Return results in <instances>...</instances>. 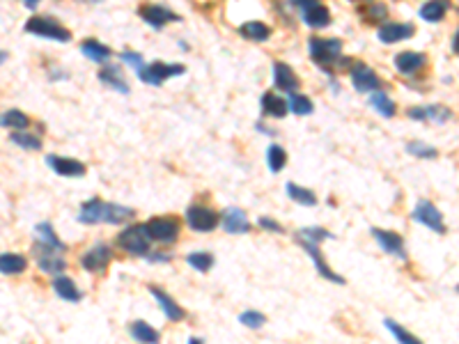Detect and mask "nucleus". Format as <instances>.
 Listing matches in <instances>:
<instances>
[{
  "label": "nucleus",
  "mask_w": 459,
  "mask_h": 344,
  "mask_svg": "<svg viewBox=\"0 0 459 344\" xmlns=\"http://www.w3.org/2000/svg\"><path fill=\"white\" fill-rule=\"evenodd\" d=\"M260 225H262L264 229H271V232H283L280 225L275 223V221H271V218H260Z\"/></svg>",
  "instance_id": "obj_43"
},
{
  "label": "nucleus",
  "mask_w": 459,
  "mask_h": 344,
  "mask_svg": "<svg viewBox=\"0 0 459 344\" xmlns=\"http://www.w3.org/2000/svg\"><path fill=\"white\" fill-rule=\"evenodd\" d=\"M80 51H83V56H88L90 60H95V62H106L110 58V48H106L104 44H99V41H95V39L83 41Z\"/></svg>",
  "instance_id": "obj_27"
},
{
  "label": "nucleus",
  "mask_w": 459,
  "mask_h": 344,
  "mask_svg": "<svg viewBox=\"0 0 459 344\" xmlns=\"http://www.w3.org/2000/svg\"><path fill=\"white\" fill-rule=\"evenodd\" d=\"M299 241L303 244V248L308 250L310 253V257L315 259V264H317V271L324 276V278H329L331 283H344V278L342 276H338V273H333V271L329 269V264L324 262V257L320 255V248H317V241H310V239H303V236H299Z\"/></svg>",
  "instance_id": "obj_11"
},
{
  "label": "nucleus",
  "mask_w": 459,
  "mask_h": 344,
  "mask_svg": "<svg viewBox=\"0 0 459 344\" xmlns=\"http://www.w3.org/2000/svg\"><path fill=\"white\" fill-rule=\"evenodd\" d=\"M457 289H459V287H457Z\"/></svg>",
  "instance_id": "obj_50"
},
{
  "label": "nucleus",
  "mask_w": 459,
  "mask_h": 344,
  "mask_svg": "<svg viewBox=\"0 0 459 344\" xmlns=\"http://www.w3.org/2000/svg\"><path fill=\"white\" fill-rule=\"evenodd\" d=\"M177 74H184L181 65H163V62H154V65H140L138 67L140 80L149 83V85H161L166 78L177 76Z\"/></svg>",
  "instance_id": "obj_5"
},
{
  "label": "nucleus",
  "mask_w": 459,
  "mask_h": 344,
  "mask_svg": "<svg viewBox=\"0 0 459 344\" xmlns=\"http://www.w3.org/2000/svg\"><path fill=\"white\" fill-rule=\"evenodd\" d=\"M223 227H226L230 234H246L250 229V223L241 209H228L223 214Z\"/></svg>",
  "instance_id": "obj_17"
},
{
  "label": "nucleus",
  "mask_w": 459,
  "mask_h": 344,
  "mask_svg": "<svg viewBox=\"0 0 459 344\" xmlns=\"http://www.w3.org/2000/svg\"><path fill=\"white\" fill-rule=\"evenodd\" d=\"M149 294L157 298V303L161 306L163 312H166L168 319H172V321H181V319H184V310L166 294V291H161V289H157V287H149Z\"/></svg>",
  "instance_id": "obj_18"
},
{
  "label": "nucleus",
  "mask_w": 459,
  "mask_h": 344,
  "mask_svg": "<svg viewBox=\"0 0 459 344\" xmlns=\"http://www.w3.org/2000/svg\"><path fill=\"white\" fill-rule=\"evenodd\" d=\"M267 163H269L271 172H280L285 168V163H287V154H285V150H280L278 145H271L267 152Z\"/></svg>",
  "instance_id": "obj_33"
},
{
  "label": "nucleus",
  "mask_w": 459,
  "mask_h": 344,
  "mask_svg": "<svg viewBox=\"0 0 459 344\" xmlns=\"http://www.w3.org/2000/svg\"><path fill=\"white\" fill-rule=\"evenodd\" d=\"M239 321L241 324H246V326H250V328H260L262 324H264V315H260V312H243V315L239 317Z\"/></svg>",
  "instance_id": "obj_41"
},
{
  "label": "nucleus",
  "mask_w": 459,
  "mask_h": 344,
  "mask_svg": "<svg viewBox=\"0 0 459 344\" xmlns=\"http://www.w3.org/2000/svg\"><path fill=\"white\" fill-rule=\"evenodd\" d=\"M110 262V250L108 246H95V248H90L88 253L83 255V259H80V264H83L88 271H92V273H97V271H104Z\"/></svg>",
  "instance_id": "obj_10"
},
{
  "label": "nucleus",
  "mask_w": 459,
  "mask_h": 344,
  "mask_svg": "<svg viewBox=\"0 0 459 344\" xmlns=\"http://www.w3.org/2000/svg\"><path fill=\"white\" fill-rule=\"evenodd\" d=\"M140 14H142V19H145L152 28H161V26H166L168 21H175L177 19L172 12H168L166 7H154V5H152V7H142Z\"/></svg>",
  "instance_id": "obj_19"
},
{
  "label": "nucleus",
  "mask_w": 459,
  "mask_h": 344,
  "mask_svg": "<svg viewBox=\"0 0 459 344\" xmlns=\"http://www.w3.org/2000/svg\"><path fill=\"white\" fill-rule=\"evenodd\" d=\"M149 239L152 236H149L145 225H134V227H127L125 232L117 236V244L131 255H147Z\"/></svg>",
  "instance_id": "obj_3"
},
{
  "label": "nucleus",
  "mask_w": 459,
  "mask_h": 344,
  "mask_svg": "<svg viewBox=\"0 0 459 344\" xmlns=\"http://www.w3.org/2000/svg\"><path fill=\"white\" fill-rule=\"evenodd\" d=\"M287 106L292 113H297V115H310L312 113V103L308 97H303V95H292L290 101H287Z\"/></svg>",
  "instance_id": "obj_36"
},
{
  "label": "nucleus",
  "mask_w": 459,
  "mask_h": 344,
  "mask_svg": "<svg viewBox=\"0 0 459 344\" xmlns=\"http://www.w3.org/2000/svg\"><path fill=\"white\" fill-rule=\"evenodd\" d=\"M186 223L196 229V232H211L218 225V216L207 207H191L186 212Z\"/></svg>",
  "instance_id": "obj_9"
},
{
  "label": "nucleus",
  "mask_w": 459,
  "mask_h": 344,
  "mask_svg": "<svg viewBox=\"0 0 459 344\" xmlns=\"http://www.w3.org/2000/svg\"><path fill=\"white\" fill-rule=\"evenodd\" d=\"M63 250L65 248H60V246L37 241L35 244V259H37L39 269H42L44 273H63V271L67 269Z\"/></svg>",
  "instance_id": "obj_2"
},
{
  "label": "nucleus",
  "mask_w": 459,
  "mask_h": 344,
  "mask_svg": "<svg viewBox=\"0 0 459 344\" xmlns=\"http://www.w3.org/2000/svg\"><path fill=\"white\" fill-rule=\"evenodd\" d=\"M152 239H157L161 244H172L179 234V225L172 218H152L145 225Z\"/></svg>",
  "instance_id": "obj_7"
},
{
  "label": "nucleus",
  "mask_w": 459,
  "mask_h": 344,
  "mask_svg": "<svg viewBox=\"0 0 459 344\" xmlns=\"http://www.w3.org/2000/svg\"><path fill=\"white\" fill-rule=\"evenodd\" d=\"M406 152L418 156V159H434V156L438 154L434 147H430V145H425V142H411V145H406Z\"/></svg>",
  "instance_id": "obj_39"
},
{
  "label": "nucleus",
  "mask_w": 459,
  "mask_h": 344,
  "mask_svg": "<svg viewBox=\"0 0 459 344\" xmlns=\"http://www.w3.org/2000/svg\"><path fill=\"white\" fill-rule=\"evenodd\" d=\"M386 328L393 333L397 342H402V344H418V338H413L411 333H406L400 324H395L393 319H386Z\"/></svg>",
  "instance_id": "obj_37"
},
{
  "label": "nucleus",
  "mask_w": 459,
  "mask_h": 344,
  "mask_svg": "<svg viewBox=\"0 0 459 344\" xmlns=\"http://www.w3.org/2000/svg\"><path fill=\"white\" fill-rule=\"evenodd\" d=\"M367 12H372V14H370L372 19H384V16H386V7H384V5H376V7L367 9Z\"/></svg>",
  "instance_id": "obj_45"
},
{
  "label": "nucleus",
  "mask_w": 459,
  "mask_h": 344,
  "mask_svg": "<svg viewBox=\"0 0 459 344\" xmlns=\"http://www.w3.org/2000/svg\"><path fill=\"white\" fill-rule=\"evenodd\" d=\"M30 124V120L26 118V115L21 110H7L0 115V127H7V129H26Z\"/></svg>",
  "instance_id": "obj_28"
},
{
  "label": "nucleus",
  "mask_w": 459,
  "mask_h": 344,
  "mask_svg": "<svg viewBox=\"0 0 459 344\" xmlns=\"http://www.w3.org/2000/svg\"><path fill=\"white\" fill-rule=\"evenodd\" d=\"M37 236H39V241H44V244H51V246H60V248H65L63 244H60V239L56 236L53 227H51L48 223L37 225Z\"/></svg>",
  "instance_id": "obj_40"
},
{
  "label": "nucleus",
  "mask_w": 459,
  "mask_h": 344,
  "mask_svg": "<svg viewBox=\"0 0 459 344\" xmlns=\"http://www.w3.org/2000/svg\"><path fill=\"white\" fill-rule=\"evenodd\" d=\"M186 262L193 266V269H198V271H209L211 264H213V257L209 253H193L186 257Z\"/></svg>",
  "instance_id": "obj_38"
},
{
  "label": "nucleus",
  "mask_w": 459,
  "mask_h": 344,
  "mask_svg": "<svg viewBox=\"0 0 459 344\" xmlns=\"http://www.w3.org/2000/svg\"><path fill=\"white\" fill-rule=\"evenodd\" d=\"M131 335H134L138 342H159V333L152 328L149 324H145V321H136L134 326H131Z\"/></svg>",
  "instance_id": "obj_30"
},
{
  "label": "nucleus",
  "mask_w": 459,
  "mask_h": 344,
  "mask_svg": "<svg viewBox=\"0 0 459 344\" xmlns=\"http://www.w3.org/2000/svg\"><path fill=\"white\" fill-rule=\"evenodd\" d=\"M448 12V0H430L421 7V16L425 21H441Z\"/></svg>",
  "instance_id": "obj_26"
},
{
  "label": "nucleus",
  "mask_w": 459,
  "mask_h": 344,
  "mask_svg": "<svg viewBox=\"0 0 459 344\" xmlns=\"http://www.w3.org/2000/svg\"><path fill=\"white\" fill-rule=\"evenodd\" d=\"M301 16H303V21L308 26H312V28H322V26H326L331 21V16H329V9H326L324 5H312V7H308V9H303L301 12Z\"/></svg>",
  "instance_id": "obj_23"
},
{
  "label": "nucleus",
  "mask_w": 459,
  "mask_h": 344,
  "mask_svg": "<svg viewBox=\"0 0 459 344\" xmlns=\"http://www.w3.org/2000/svg\"><path fill=\"white\" fill-rule=\"evenodd\" d=\"M26 30H28V33H33V35L48 37V39H56V41H69L71 39V35L67 33L63 26H58V24H53V21L42 19V16L30 19L26 24Z\"/></svg>",
  "instance_id": "obj_6"
},
{
  "label": "nucleus",
  "mask_w": 459,
  "mask_h": 344,
  "mask_svg": "<svg viewBox=\"0 0 459 344\" xmlns=\"http://www.w3.org/2000/svg\"><path fill=\"white\" fill-rule=\"evenodd\" d=\"M413 33L416 30L409 24H389V26L379 28V39L384 41V44H395V41L413 37Z\"/></svg>",
  "instance_id": "obj_16"
},
{
  "label": "nucleus",
  "mask_w": 459,
  "mask_h": 344,
  "mask_svg": "<svg viewBox=\"0 0 459 344\" xmlns=\"http://www.w3.org/2000/svg\"><path fill=\"white\" fill-rule=\"evenodd\" d=\"M125 60L131 62V65H136V69L142 65V58H140V56H134V53H125Z\"/></svg>",
  "instance_id": "obj_46"
},
{
  "label": "nucleus",
  "mask_w": 459,
  "mask_h": 344,
  "mask_svg": "<svg viewBox=\"0 0 459 344\" xmlns=\"http://www.w3.org/2000/svg\"><path fill=\"white\" fill-rule=\"evenodd\" d=\"M411 120H432V122H445L450 118V110L443 106H427V108H411L409 110Z\"/></svg>",
  "instance_id": "obj_20"
},
{
  "label": "nucleus",
  "mask_w": 459,
  "mask_h": 344,
  "mask_svg": "<svg viewBox=\"0 0 459 344\" xmlns=\"http://www.w3.org/2000/svg\"><path fill=\"white\" fill-rule=\"evenodd\" d=\"M292 3L297 5V7L301 9V12H303V9H308V7H312V5H317L320 0H292Z\"/></svg>",
  "instance_id": "obj_44"
},
{
  "label": "nucleus",
  "mask_w": 459,
  "mask_h": 344,
  "mask_svg": "<svg viewBox=\"0 0 459 344\" xmlns=\"http://www.w3.org/2000/svg\"><path fill=\"white\" fill-rule=\"evenodd\" d=\"M395 67L400 74L404 76H413L418 74L423 67H425V56L421 53H413V51H406V53H400L395 58Z\"/></svg>",
  "instance_id": "obj_15"
},
{
  "label": "nucleus",
  "mask_w": 459,
  "mask_h": 344,
  "mask_svg": "<svg viewBox=\"0 0 459 344\" xmlns=\"http://www.w3.org/2000/svg\"><path fill=\"white\" fill-rule=\"evenodd\" d=\"M275 85L285 92H294L299 88V78L294 76V71L287 65L278 62V65H275Z\"/></svg>",
  "instance_id": "obj_22"
},
{
  "label": "nucleus",
  "mask_w": 459,
  "mask_h": 344,
  "mask_svg": "<svg viewBox=\"0 0 459 344\" xmlns=\"http://www.w3.org/2000/svg\"><path fill=\"white\" fill-rule=\"evenodd\" d=\"M241 35L248 39H255V41H264L271 35V30H269V26L260 24V21H250V24L241 26Z\"/></svg>",
  "instance_id": "obj_29"
},
{
  "label": "nucleus",
  "mask_w": 459,
  "mask_h": 344,
  "mask_svg": "<svg viewBox=\"0 0 459 344\" xmlns=\"http://www.w3.org/2000/svg\"><path fill=\"white\" fill-rule=\"evenodd\" d=\"M413 218L418 223H423L425 227H430L432 232H438V234L445 232L443 216L438 214V209L432 202H418V207L413 209Z\"/></svg>",
  "instance_id": "obj_8"
},
{
  "label": "nucleus",
  "mask_w": 459,
  "mask_h": 344,
  "mask_svg": "<svg viewBox=\"0 0 459 344\" xmlns=\"http://www.w3.org/2000/svg\"><path fill=\"white\" fill-rule=\"evenodd\" d=\"M372 234L376 241L381 244V248L386 250V253H391V255H397L400 259L406 257L404 253V241H402V236L400 234H395V232H386V229H372Z\"/></svg>",
  "instance_id": "obj_12"
},
{
  "label": "nucleus",
  "mask_w": 459,
  "mask_h": 344,
  "mask_svg": "<svg viewBox=\"0 0 459 344\" xmlns=\"http://www.w3.org/2000/svg\"><path fill=\"white\" fill-rule=\"evenodd\" d=\"M134 218V209L129 207H120V204H108V202H101V200H90L80 207V214H78V221L80 223H127Z\"/></svg>",
  "instance_id": "obj_1"
},
{
  "label": "nucleus",
  "mask_w": 459,
  "mask_h": 344,
  "mask_svg": "<svg viewBox=\"0 0 459 344\" xmlns=\"http://www.w3.org/2000/svg\"><path fill=\"white\" fill-rule=\"evenodd\" d=\"M53 289H56V294L60 298H65V301H80V291L76 287V283L71 278H65V276H60L53 280Z\"/></svg>",
  "instance_id": "obj_24"
},
{
  "label": "nucleus",
  "mask_w": 459,
  "mask_h": 344,
  "mask_svg": "<svg viewBox=\"0 0 459 344\" xmlns=\"http://www.w3.org/2000/svg\"><path fill=\"white\" fill-rule=\"evenodd\" d=\"M299 236H303V239H310V241H322V239H329L331 234L329 232H324V229H320V227H305V229H301V234Z\"/></svg>",
  "instance_id": "obj_42"
},
{
  "label": "nucleus",
  "mask_w": 459,
  "mask_h": 344,
  "mask_svg": "<svg viewBox=\"0 0 459 344\" xmlns=\"http://www.w3.org/2000/svg\"><path fill=\"white\" fill-rule=\"evenodd\" d=\"M453 48H455V53L459 56V30H457V35H455V39H453Z\"/></svg>",
  "instance_id": "obj_47"
},
{
  "label": "nucleus",
  "mask_w": 459,
  "mask_h": 344,
  "mask_svg": "<svg viewBox=\"0 0 459 344\" xmlns=\"http://www.w3.org/2000/svg\"><path fill=\"white\" fill-rule=\"evenodd\" d=\"M99 78L104 80V83H108L110 88L122 90V92H129L127 83L122 80V76H120V69H117V67H104V69L99 71Z\"/></svg>",
  "instance_id": "obj_31"
},
{
  "label": "nucleus",
  "mask_w": 459,
  "mask_h": 344,
  "mask_svg": "<svg viewBox=\"0 0 459 344\" xmlns=\"http://www.w3.org/2000/svg\"><path fill=\"white\" fill-rule=\"evenodd\" d=\"M5 58H7L5 53H0V65H3V62H5Z\"/></svg>",
  "instance_id": "obj_49"
},
{
  "label": "nucleus",
  "mask_w": 459,
  "mask_h": 344,
  "mask_svg": "<svg viewBox=\"0 0 459 344\" xmlns=\"http://www.w3.org/2000/svg\"><path fill=\"white\" fill-rule=\"evenodd\" d=\"M372 106H374V110H379L384 118H393L395 115V103L384 95V92H376V95L372 97Z\"/></svg>",
  "instance_id": "obj_35"
},
{
  "label": "nucleus",
  "mask_w": 459,
  "mask_h": 344,
  "mask_svg": "<svg viewBox=\"0 0 459 344\" xmlns=\"http://www.w3.org/2000/svg\"><path fill=\"white\" fill-rule=\"evenodd\" d=\"M287 193L294 202H299V204H305V207H312V204H317V197H315L312 191L308 189H301V186L297 184H287Z\"/></svg>",
  "instance_id": "obj_32"
},
{
  "label": "nucleus",
  "mask_w": 459,
  "mask_h": 344,
  "mask_svg": "<svg viewBox=\"0 0 459 344\" xmlns=\"http://www.w3.org/2000/svg\"><path fill=\"white\" fill-rule=\"evenodd\" d=\"M342 53L340 39H310V56L317 65H333Z\"/></svg>",
  "instance_id": "obj_4"
},
{
  "label": "nucleus",
  "mask_w": 459,
  "mask_h": 344,
  "mask_svg": "<svg viewBox=\"0 0 459 344\" xmlns=\"http://www.w3.org/2000/svg\"><path fill=\"white\" fill-rule=\"evenodd\" d=\"M26 264H28L26 257H21V255H14V253L0 255V273H5V276H19V273H23Z\"/></svg>",
  "instance_id": "obj_21"
},
{
  "label": "nucleus",
  "mask_w": 459,
  "mask_h": 344,
  "mask_svg": "<svg viewBox=\"0 0 459 344\" xmlns=\"http://www.w3.org/2000/svg\"><path fill=\"white\" fill-rule=\"evenodd\" d=\"M46 161H48L51 168H53L58 174H63V177H80L85 172V165L80 161H76V159H63V156L51 154Z\"/></svg>",
  "instance_id": "obj_13"
},
{
  "label": "nucleus",
  "mask_w": 459,
  "mask_h": 344,
  "mask_svg": "<svg viewBox=\"0 0 459 344\" xmlns=\"http://www.w3.org/2000/svg\"><path fill=\"white\" fill-rule=\"evenodd\" d=\"M23 3H26L28 7H35V5L39 3V0H23Z\"/></svg>",
  "instance_id": "obj_48"
},
{
  "label": "nucleus",
  "mask_w": 459,
  "mask_h": 344,
  "mask_svg": "<svg viewBox=\"0 0 459 344\" xmlns=\"http://www.w3.org/2000/svg\"><path fill=\"white\" fill-rule=\"evenodd\" d=\"M9 140H12L14 145H19V147H23V150H33V152L42 147V140H39L37 135L21 133V131H14V133H12V138H9Z\"/></svg>",
  "instance_id": "obj_34"
},
{
  "label": "nucleus",
  "mask_w": 459,
  "mask_h": 344,
  "mask_svg": "<svg viewBox=\"0 0 459 344\" xmlns=\"http://www.w3.org/2000/svg\"><path fill=\"white\" fill-rule=\"evenodd\" d=\"M352 80H354V88L359 92H370V90L379 88V78H376L374 71L365 65H356L352 69Z\"/></svg>",
  "instance_id": "obj_14"
},
{
  "label": "nucleus",
  "mask_w": 459,
  "mask_h": 344,
  "mask_svg": "<svg viewBox=\"0 0 459 344\" xmlns=\"http://www.w3.org/2000/svg\"><path fill=\"white\" fill-rule=\"evenodd\" d=\"M262 110L267 115H273V118H285V113L290 110L287 101L275 97V95H264L262 97Z\"/></svg>",
  "instance_id": "obj_25"
}]
</instances>
